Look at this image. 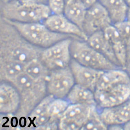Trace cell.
I'll return each instance as SVG.
<instances>
[{"label":"cell","mask_w":130,"mask_h":130,"mask_svg":"<svg viewBox=\"0 0 130 130\" xmlns=\"http://www.w3.org/2000/svg\"><path fill=\"white\" fill-rule=\"evenodd\" d=\"M42 50L30 43L14 27L1 19L0 58L27 63L40 58Z\"/></svg>","instance_id":"6da1fadb"},{"label":"cell","mask_w":130,"mask_h":130,"mask_svg":"<svg viewBox=\"0 0 130 130\" xmlns=\"http://www.w3.org/2000/svg\"><path fill=\"white\" fill-rule=\"evenodd\" d=\"M3 19L21 23L43 22L52 14L48 5L36 0H12L2 7Z\"/></svg>","instance_id":"7a4b0ae2"},{"label":"cell","mask_w":130,"mask_h":130,"mask_svg":"<svg viewBox=\"0 0 130 130\" xmlns=\"http://www.w3.org/2000/svg\"><path fill=\"white\" fill-rule=\"evenodd\" d=\"M11 84L17 88L20 98L19 108L14 116L17 119L24 120L48 95L46 82L34 80L24 72Z\"/></svg>","instance_id":"3957f363"},{"label":"cell","mask_w":130,"mask_h":130,"mask_svg":"<svg viewBox=\"0 0 130 130\" xmlns=\"http://www.w3.org/2000/svg\"><path fill=\"white\" fill-rule=\"evenodd\" d=\"M3 19L14 27L30 43L42 49L52 46L63 39L73 38L68 35L58 34L52 31L43 22L21 23Z\"/></svg>","instance_id":"277c9868"},{"label":"cell","mask_w":130,"mask_h":130,"mask_svg":"<svg viewBox=\"0 0 130 130\" xmlns=\"http://www.w3.org/2000/svg\"><path fill=\"white\" fill-rule=\"evenodd\" d=\"M70 50L73 59L87 67L103 71L121 68L94 49L86 41L73 39Z\"/></svg>","instance_id":"5b68a950"},{"label":"cell","mask_w":130,"mask_h":130,"mask_svg":"<svg viewBox=\"0 0 130 130\" xmlns=\"http://www.w3.org/2000/svg\"><path fill=\"white\" fill-rule=\"evenodd\" d=\"M73 39L69 37L63 39L43 49L40 59L50 71L70 66L72 59L70 46Z\"/></svg>","instance_id":"8992f818"},{"label":"cell","mask_w":130,"mask_h":130,"mask_svg":"<svg viewBox=\"0 0 130 130\" xmlns=\"http://www.w3.org/2000/svg\"><path fill=\"white\" fill-rule=\"evenodd\" d=\"M75 84L70 66L51 70L46 80L47 94L54 98L65 99Z\"/></svg>","instance_id":"52a82bcc"},{"label":"cell","mask_w":130,"mask_h":130,"mask_svg":"<svg viewBox=\"0 0 130 130\" xmlns=\"http://www.w3.org/2000/svg\"><path fill=\"white\" fill-rule=\"evenodd\" d=\"M112 24L108 12L98 1L87 8L82 29L88 36L95 32L104 31Z\"/></svg>","instance_id":"ba28073f"},{"label":"cell","mask_w":130,"mask_h":130,"mask_svg":"<svg viewBox=\"0 0 130 130\" xmlns=\"http://www.w3.org/2000/svg\"><path fill=\"white\" fill-rule=\"evenodd\" d=\"M94 96L99 109L117 106L130 99V84L119 85L105 90H95Z\"/></svg>","instance_id":"9c48e42d"},{"label":"cell","mask_w":130,"mask_h":130,"mask_svg":"<svg viewBox=\"0 0 130 130\" xmlns=\"http://www.w3.org/2000/svg\"><path fill=\"white\" fill-rule=\"evenodd\" d=\"M43 23L48 29L55 33L85 41H87L88 38L82 29L63 13H52Z\"/></svg>","instance_id":"30bf717a"},{"label":"cell","mask_w":130,"mask_h":130,"mask_svg":"<svg viewBox=\"0 0 130 130\" xmlns=\"http://www.w3.org/2000/svg\"><path fill=\"white\" fill-rule=\"evenodd\" d=\"M20 104L19 93L14 85L9 82H1L0 113L14 116Z\"/></svg>","instance_id":"8fae6325"},{"label":"cell","mask_w":130,"mask_h":130,"mask_svg":"<svg viewBox=\"0 0 130 130\" xmlns=\"http://www.w3.org/2000/svg\"><path fill=\"white\" fill-rule=\"evenodd\" d=\"M70 67L76 84L87 87L94 92L103 71L82 65L73 58L70 63Z\"/></svg>","instance_id":"7c38bea8"},{"label":"cell","mask_w":130,"mask_h":130,"mask_svg":"<svg viewBox=\"0 0 130 130\" xmlns=\"http://www.w3.org/2000/svg\"><path fill=\"white\" fill-rule=\"evenodd\" d=\"M99 112L102 121L108 127L114 125L124 126L130 121V99L117 106L99 109Z\"/></svg>","instance_id":"4fadbf2b"},{"label":"cell","mask_w":130,"mask_h":130,"mask_svg":"<svg viewBox=\"0 0 130 130\" xmlns=\"http://www.w3.org/2000/svg\"><path fill=\"white\" fill-rule=\"evenodd\" d=\"M97 108L96 105L70 104L61 117L82 129Z\"/></svg>","instance_id":"5bb4252c"},{"label":"cell","mask_w":130,"mask_h":130,"mask_svg":"<svg viewBox=\"0 0 130 130\" xmlns=\"http://www.w3.org/2000/svg\"><path fill=\"white\" fill-rule=\"evenodd\" d=\"M103 31L113 49L120 66L125 69L127 63V54L123 38L113 24L107 27Z\"/></svg>","instance_id":"9a60e30c"},{"label":"cell","mask_w":130,"mask_h":130,"mask_svg":"<svg viewBox=\"0 0 130 130\" xmlns=\"http://www.w3.org/2000/svg\"><path fill=\"white\" fill-rule=\"evenodd\" d=\"M123 84H130V77L125 69L119 68L107 70L102 73L95 90H105Z\"/></svg>","instance_id":"2e32d148"},{"label":"cell","mask_w":130,"mask_h":130,"mask_svg":"<svg viewBox=\"0 0 130 130\" xmlns=\"http://www.w3.org/2000/svg\"><path fill=\"white\" fill-rule=\"evenodd\" d=\"M53 98L52 96L47 95L29 114L25 119L26 123L27 121H29L28 127L36 129L50 120L48 113V105Z\"/></svg>","instance_id":"e0dca14e"},{"label":"cell","mask_w":130,"mask_h":130,"mask_svg":"<svg viewBox=\"0 0 130 130\" xmlns=\"http://www.w3.org/2000/svg\"><path fill=\"white\" fill-rule=\"evenodd\" d=\"M86 41L92 47L105 56L109 60L121 67L103 31L96 32L90 35Z\"/></svg>","instance_id":"ac0fdd59"},{"label":"cell","mask_w":130,"mask_h":130,"mask_svg":"<svg viewBox=\"0 0 130 130\" xmlns=\"http://www.w3.org/2000/svg\"><path fill=\"white\" fill-rule=\"evenodd\" d=\"M108 12L113 24L126 20L130 7L124 0H99Z\"/></svg>","instance_id":"d6986e66"},{"label":"cell","mask_w":130,"mask_h":130,"mask_svg":"<svg viewBox=\"0 0 130 130\" xmlns=\"http://www.w3.org/2000/svg\"><path fill=\"white\" fill-rule=\"evenodd\" d=\"M26 63L0 58L1 82L12 83L17 77L24 72Z\"/></svg>","instance_id":"ffe728a7"},{"label":"cell","mask_w":130,"mask_h":130,"mask_svg":"<svg viewBox=\"0 0 130 130\" xmlns=\"http://www.w3.org/2000/svg\"><path fill=\"white\" fill-rule=\"evenodd\" d=\"M87 9L82 0H65L63 14L82 29Z\"/></svg>","instance_id":"44dd1931"},{"label":"cell","mask_w":130,"mask_h":130,"mask_svg":"<svg viewBox=\"0 0 130 130\" xmlns=\"http://www.w3.org/2000/svg\"><path fill=\"white\" fill-rule=\"evenodd\" d=\"M66 99L70 104L96 105L94 92L76 83L71 89Z\"/></svg>","instance_id":"7402d4cb"},{"label":"cell","mask_w":130,"mask_h":130,"mask_svg":"<svg viewBox=\"0 0 130 130\" xmlns=\"http://www.w3.org/2000/svg\"><path fill=\"white\" fill-rule=\"evenodd\" d=\"M24 73L34 80L46 82L50 70L39 58L26 63Z\"/></svg>","instance_id":"603a6c76"},{"label":"cell","mask_w":130,"mask_h":130,"mask_svg":"<svg viewBox=\"0 0 130 130\" xmlns=\"http://www.w3.org/2000/svg\"><path fill=\"white\" fill-rule=\"evenodd\" d=\"M70 104L67 99L53 98L48 105V113L50 119L59 120Z\"/></svg>","instance_id":"cb8c5ba5"},{"label":"cell","mask_w":130,"mask_h":130,"mask_svg":"<svg viewBox=\"0 0 130 130\" xmlns=\"http://www.w3.org/2000/svg\"><path fill=\"white\" fill-rule=\"evenodd\" d=\"M113 25L118 29L125 42L127 51L128 62L130 59V24L125 20Z\"/></svg>","instance_id":"d4e9b609"},{"label":"cell","mask_w":130,"mask_h":130,"mask_svg":"<svg viewBox=\"0 0 130 130\" xmlns=\"http://www.w3.org/2000/svg\"><path fill=\"white\" fill-rule=\"evenodd\" d=\"M105 130L108 129V127L102 121L99 114V109L97 108L88 121L85 125L82 130Z\"/></svg>","instance_id":"484cf974"},{"label":"cell","mask_w":130,"mask_h":130,"mask_svg":"<svg viewBox=\"0 0 130 130\" xmlns=\"http://www.w3.org/2000/svg\"><path fill=\"white\" fill-rule=\"evenodd\" d=\"M65 0H48V5L53 14H62L63 12Z\"/></svg>","instance_id":"4316f807"},{"label":"cell","mask_w":130,"mask_h":130,"mask_svg":"<svg viewBox=\"0 0 130 130\" xmlns=\"http://www.w3.org/2000/svg\"><path fill=\"white\" fill-rule=\"evenodd\" d=\"M59 120L50 119L47 122L36 128L38 130H58Z\"/></svg>","instance_id":"83f0119b"},{"label":"cell","mask_w":130,"mask_h":130,"mask_svg":"<svg viewBox=\"0 0 130 130\" xmlns=\"http://www.w3.org/2000/svg\"><path fill=\"white\" fill-rule=\"evenodd\" d=\"M82 2L84 3L85 5L87 8L91 7L92 5L94 4L95 3L97 2L99 0H82Z\"/></svg>","instance_id":"f1b7e54d"},{"label":"cell","mask_w":130,"mask_h":130,"mask_svg":"<svg viewBox=\"0 0 130 130\" xmlns=\"http://www.w3.org/2000/svg\"><path fill=\"white\" fill-rule=\"evenodd\" d=\"M108 129L109 130H124L123 125H114L109 126Z\"/></svg>","instance_id":"f546056e"},{"label":"cell","mask_w":130,"mask_h":130,"mask_svg":"<svg viewBox=\"0 0 130 130\" xmlns=\"http://www.w3.org/2000/svg\"><path fill=\"white\" fill-rule=\"evenodd\" d=\"M125 70H126V71L129 77H130V59L128 61L126 65L125 68Z\"/></svg>","instance_id":"4dcf8cb0"},{"label":"cell","mask_w":130,"mask_h":130,"mask_svg":"<svg viewBox=\"0 0 130 130\" xmlns=\"http://www.w3.org/2000/svg\"><path fill=\"white\" fill-rule=\"evenodd\" d=\"M124 130H130V121L128 123L125 124L124 126Z\"/></svg>","instance_id":"1f68e13d"},{"label":"cell","mask_w":130,"mask_h":130,"mask_svg":"<svg viewBox=\"0 0 130 130\" xmlns=\"http://www.w3.org/2000/svg\"><path fill=\"white\" fill-rule=\"evenodd\" d=\"M36 1H37V2H40V3H44V4H47L48 0H36Z\"/></svg>","instance_id":"d6a6232c"},{"label":"cell","mask_w":130,"mask_h":130,"mask_svg":"<svg viewBox=\"0 0 130 130\" xmlns=\"http://www.w3.org/2000/svg\"><path fill=\"white\" fill-rule=\"evenodd\" d=\"M126 3L127 4L129 7H130V0H124Z\"/></svg>","instance_id":"836d02e7"},{"label":"cell","mask_w":130,"mask_h":130,"mask_svg":"<svg viewBox=\"0 0 130 130\" xmlns=\"http://www.w3.org/2000/svg\"><path fill=\"white\" fill-rule=\"evenodd\" d=\"M10 1H12V0H3V3H7V2H9Z\"/></svg>","instance_id":"e575fe53"}]
</instances>
